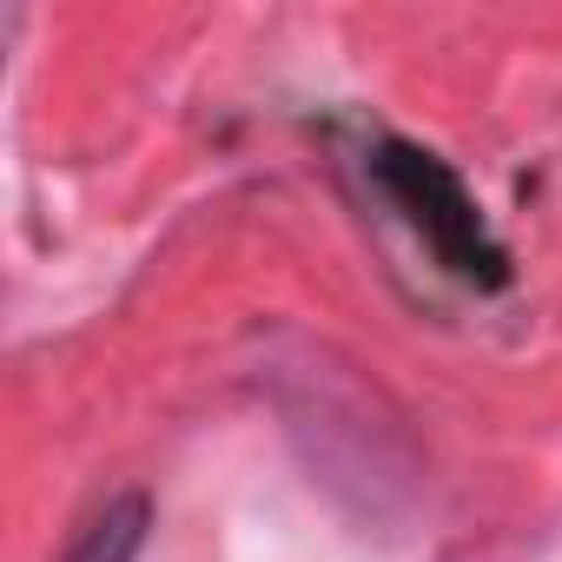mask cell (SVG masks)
Instances as JSON below:
<instances>
[{
    "instance_id": "6da1fadb",
    "label": "cell",
    "mask_w": 562,
    "mask_h": 562,
    "mask_svg": "<svg viewBox=\"0 0 562 562\" xmlns=\"http://www.w3.org/2000/svg\"><path fill=\"white\" fill-rule=\"evenodd\" d=\"M364 166H371V186L391 199V212L437 258V271H450L470 292H503L509 285V251L490 232L476 192L463 186V172L450 159H437L430 146H411V139H378Z\"/></svg>"
},
{
    "instance_id": "7a4b0ae2",
    "label": "cell",
    "mask_w": 562,
    "mask_h": 562,
    "mask_svg": "<svg viewBox=\"0 0 562 562\" xmlns=\"http://www.w3.org/2000/svg\"><path fill=\"white\" fill-rule=\"evenodd\" d=\"M146 529H153V503L133 490V496H113L100 516H87V529L74 536L67 562H133L146 549Z\"/></svg>"
}]
</instances>
